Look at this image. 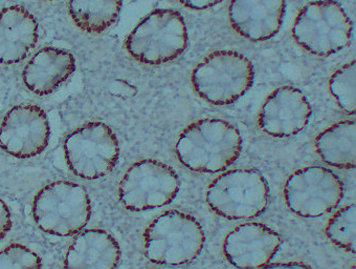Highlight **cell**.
<instances>
[{
  "label": "cell",
  "mask_w": 356,
  "mask_h": 269,
  "mask_svg": "<svg viewBox=\"0 0 356 269\" xmlns=\"http://www.w3.org/2000/svg\"><path fill=\"white\" fill-rule=\"evenodd\" d=\"M343 196V181L326 167L299 169L285 183L287 206L303 218H318L332 212L339 206Z\"/></svg>",
  "instance_id": "10"
},
{
  "label": "cell",
  "mask_w": 356,
  "mask_h": 269,
  "mask_svg": "<svg viewBox=\"0 0 356 269\" xmlns=\"http://www.w3.org/2000/svg\"><path fill=\"white\" fill-rule=\"evenodd\" d=\"M281 244V236L267 225L245 223L227 236L223 252L235 267L260 268L272 262Z\"/></svg>",
  "instance_id": "13"
},
{
  "label": "cell",
  "mask_w": 356,
  "mask_h": 269,
  "mask_svg": "<svg viewBox=\"0 0 356 269\" xmlns=\"http://www.w3.org/2000/svg\"><path fill=\"white\" fill-rule=\"evenodd\" d=\"M74 70L76 61L70 52L57 47H44L28 62L22 77L31 92L42 96L57 90Z\"/></svg>",
  "instance_id": "16"
},
{
  "label": "cell",
  "mask_w": 356,
  "mask_h": 269,
  "mask_svg": "<svg viewBox=\"0 0 356 269\" xmlns=\"http://www.w3.org/2000/svg\"><path fill=\"white\" fill-rule=\"evenodd\" d=\"M286 13V0H232L229 17L238 34L261 43L278 34Z\"/></svg>",
  "instance_id": "14"
},
{
  "label": "cell",
  "mask_w": 356,
  "mask_h": 269,
  "mask_svg": "<svg viewBox=\"0 0 356 269\" xmlns=\"http://www.w3.org/2000/svg\"><path fill=\"white\" fill-rule=\"evenodd\" d=\"M211 210L227 220H248L262 215L270 204V186L256 169H234L209 186Z\"/></svg>",
  "instance_id": "5"
},
{
  "label": "cell",
  "mask_w": 356,
  "mask_h": 269,
  "mask_svg": "<svg viewBox=\"0 0 356 269\" xmlns=\"http://www.w3.org/2000/svg\"><path fill=\"white\" fill-rule=\"evenodd\" d=\"M254 70L252 61L236 51H216L204 58L192 74L197 94L215 105L239 100L252 88Z\"/></svg>",
  "instance_id": "3"
},
{
  "label": "cell",
  "mask_w": 356,
  "mask_h": 269,
  "mask_svg": "<svg viewBox=\"0 0 356 269\" xmlns=\"http://www.w3.org/2000/svg\"><path fill=\"white\" fill-rule=\"evenodd\" d=\"M49 136L47 115L36 105L13 107L0 124V148L16 158H33L44 152Z\"/></svg>",
  "instance_id": "11"
},
{
  "label": "cell",
  "mask_w": 356,
  "mask_h": 269,
  "mask_svg": "<svg viewBox=\"0 0 356 269\" xmlns=\"http://www.w3.org/2000/svg\"><path fill=\"white\" fill-rule=\"evenodd\" d=\"M188 41L187 26L181 14L175 10L159 9L134 29L126 47L134 59L159 66L181 56L187 49Z\"/></svg>",
  "instance_id": "6"
},
{
  "label": "cell",
  "mask_w": 356,
  "mask_h": 269,
  "mask_svg": "<svg viewBox=\"0 0 356 269\" xmlns=\"http://www.w3.org/2000/svg\"><path fill=\"white\" fill-rule=\"evenodd\" d=\"M353 22L335 0H316L296 18L293 36L298 45L316 56L333 55L349 45Z\"/></svg>",
  "instance_id": "4"
},
{
  "label": "cell",
  "mask_w": 356,
  "mask_h": 269,
  "mask_svg": "<svg viewBox=\"0 0 356 269\" xmlns=\"http://www.w3.org/2000/svg\"><path fill=\"white\" fill-rule=\"evenodd\" d=\"M309 265L304 263L298 262V261H291L286 263H268L264 268H309Z\"/></svg>",
  "instance_id": "25"
},
{
  "label": "cell",
  "mask_w": 356,
  "mask_h": 269,
  "mask_svg": "<svg viewBox=\"0 0 356 269\" xmlns=\"http://www.w3.org/2000/svg\"><path fill=\"white\" fill-rule=\"evenodd\" d=\"M38 254L22 244H11L0 252V268H41Z\"/></svg>",
  "instance_id": "22"
},
{
  "label": "cell",
  "mask_w": 356,
  "mask_h": 269,
  "mask_svg": "<svg viewBox=\"0 0 356 269\" xmlns=\"http://www.w3.org/2000/svg\"><path fill=\"white\" fill-rule=\"evenodd\" d=\"M181 5L193 10H207L215 7L223 0H178Z\"/></svg>",
  "instance_id": "24"
},
{
  "label": "cell",
  "mask_w": 356,
  "mask_h": 269,
  "mask_svg": "<svg viewBox=\"0 0 356 269\" xmlns=\"http://www.w3.org/2000/svg\"><path fill=\"white\" fill-rule=\"evenodd\" d=\"M11 213L5 202L0 199V240H3L7 236V233L11 231Z\"/></svg>",
  "instance_id": "23"
},
{
  "label": "cell",
  "mask_w": 356,
  "mask_h": 269,
  "mask_svg": "<svg viewBox=\"0 0 356 269\" xmlns=\"http://www.w3.org/2000/svg\"><path fill=\"white\" fill-rule=\"evenodd\" d=\"M239 130L222 119H202L190 124L178 138L176 155L191 171L215 174L225 171L242 151Z\"/></svg>",
  "instance_id": "1"
},
{
  "label": "cell",
  "mask_w": 356,
  "mask_h": 269,
  "mask_svg": "<svg viewBox=\"0 0 356 269\" xmlns=\"http://www.w3.org/2000/svg\"><path fill=\"white\" fill-rule=\"evenodd\" d=\"M145 254L155 264L184 265L202 254L206 235L191 215L169 210L157 217L144 235Z\"/></svg>",
  "instance_id": "2"
},
{
  "label": "cell",
  "mask_w": 356,
  "mask_h": 269,
  "mask_svg": "<svg viewBox=\"0 0 356 269\" xmlns=\"http://www.w3.org/2000/svg\"><path fill=\"white\" fill-rule=\"evenodd\" d=\"M38 40V24L22 7L0 11V63L14 64L24 60Z\"/></svg>",
  "instance_id": "15"
},
{
  "label": "cell",
  "mask_w": 356,
  "mask_h": 269,
  "mask_svg": "<svg viewBox=\"0 0 356 269\" xmlns=\"http://www.w3.org/2000/svg\"><path fill=\"white\" fill-rule=\"evenodd\" d=\"M33 216L44 233L68 237L86 226L92 216V203L86 190L79 184L54 182L37 194Z\"/></svg>",
  "instance_id": "7"
},
{
  "label": "cell",
  "mask_w": 356,
  "mask_h": 269,
  "mask_svg": "<svg viewBox=\"0 0 356 269\" xmlns=\"http://www.w3.org/2000/svg\"><path fill=\"white\" fill-rule=\"evenodd\" d=\"M181 180L165 163L146 159L134 163L120 182L122 204L132 212L163 208L177 197Z\"/></svg>",
  "instance_id": "9"
},
{
  "label": "cell",
  "mask_w": 356,
  "mask_h": 269,
  "mask_svg": "<svg viewBox=\"0 0 356 269\" xmlns=\"http://www.w3.org/2000/svg\"><path fill=\"white\" fill-rule=\"evenodd\" d=\"M355 72V60H352L337 70L329 82V89L337 105L349 115H354L356 109Z\"/></svg>",
  "instance_id": "21"
},
{
  "label": "cell",
  "mask_w": 356,
  "mask_h": 269,
  "mask_svg": "<svg viewBox=\"0 0 356 269\" xmlns=\"http://www.w3.org/2000/svg\"><path fill=\"white\" fill-rule=\"evenodd\" d=\"M318 156L330 167L353 169L356 165V124L341 121L321 132L316 139Z\"/></svg>",
  "instance_id": "18"
},
{
  "label": "cell",
  "mask_w": 356,
  "mask_h": 269,
  "mask_svg": "<svg viewBox=\"0 0 356 269\" xmlns=\"http://www.w3.org/2000/svg\"><path fill=\"white\" fill-rule=\"evenodd\" d=\"M122 7L123 0H70L68 11L81 30L99 34L115 24Z\"/></svg>",
  "instance_id": "19"
},
{
  "label": "cell",
  "mask_w": 356,
  "mask_h": 269,
  "mask_svg": "<svg viewBox=\"0 0 356 269\" xmlns=\"http://www.w3.org/2000/svg\"><path fill=\"white\" fill-rule=\"evenodd\" d=\"M328 239L341 249L355 254L356 206L355 204L339 210L326 226Z\"/></svg>",
  "instance_id": "20"
},
{
  "label": "cell",
  "mask_w": 356,
  "mask_h": 269,
  "mask_svg": "<svg viewBox=\"0 0 356 269\" xmlns=\"http://www.w3.org/2000/svg\"><path fill=\"white\" fill-rule=\"evenodd\" d=\"M121 260L117 240L102 229L80 233L66 254V268H115Z\"/></svg>",
  "instance_id": "17"
},
{
  "label": "cell",
  "mask_w": 356,
  "mask_h": 269,
  "mask_svg": "<svg viewBox=\"0 0 356 269\" xmlns=\"http://www.w3.org/2000/svg\"><path fill=\"white\" fill-rule=\"evenodd\" d=\"M64 154L72 173L83 179H100L117 165L119 141L106 124L92 122L81 126L66 138Z\"/></svg>",
  "instance_id": "8"
},
{
  "label": "cell",
  "mask_w": 356,
  "mask_h": 269,
  "mask_svg": "<svg viewBox=\"0 0 356 269\" xmlns=\"http://www.w3.org/2000/svg\"><path fill=\"white\" fill-rule=\"evenodd\" d=\"M312 113V105L301 90L281 86L263 103L259 126L272 137H291L306 128Z\"/></svg>",
  "instance_id": "12"
}]
</instances>
